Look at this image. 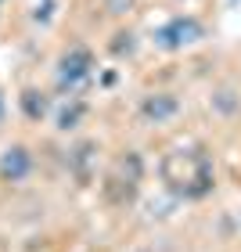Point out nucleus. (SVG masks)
I'll use <instances>...</instances> for the list:
<instances>
[{
  "label": "nucleus",
  "mask_w": 241,
  "mask_h": 252,
  "mask_svg": "<svg viewBox=\"0 0 241 252\" xmlns=\"http://www.w3.org/2000/svg\"><path fill=\"white\" fill-rule=\"evenodd\" d=\"M162 184L180 202H198L216 188V166L202 148H173L162 155Z\"/></svg>",
  "instance_id": "1"
},
{
  "label": "nucleus",
  "mask_w": 241,
  "mask_h": 252,
  "mask_svg": "<svg viewBox=\"0 0 241 252\" xmlns=\"http://www.w3.org/2000/svg\"><path fill=\"white\" fill-rule=\"evenodd\" d=\"M151 40H155L158 51L177 54V51H187L194 43H202L205 26H202V18H194V15H173L169 22H162V26L151 32Z\"/></svg>",
  "instance_id": "2"
},
{
  "label": "nucleus",
  "mask_w": 241,
  "mask_h": 252,
  "mask_svg": "<svg viewBox=\"0 0 241 252\" xmlns=\"http://www.w3.org/2000/svg\"><path fill=\"white\" fill-rule=\"evenodd\" d=\"M90 76H94V51L83 47V43H72V47H65L61 58H58V68H54V79H58V87L68 90V94H76L79 87L90 83Z\"/></svg>",
  "instance_id": "3"
},
{
  "label": "nucleus",
  "mask_w": 241,
  "mask_h": 252,
  "mask_svg": "<svg viewBox=\"0 0 241 252\" xmlns=\"http://www.w3.org/2000/svg\"><path fill=\"white\" fill-rule=\"evenodd\" d=\"M32 173V152L26 144H7L0 152V180L4 184H22Z\"/></svg>",
  "instance_id": "4"
},
{
  "label": "nucleus",
  "mask_w": 241,
  "mask_h": 252,
  "mask_svg": "<svg viewBox=\"0 0 241 252\" xmlns=\"http://www.w3.org/2000/svg\"><path fill=\"white\" fill-rule=\"evenodd\" d=\"M180 97L177 94H166V90H155V94H144L141 97V119L162 126V123H173L180 116Z\"/></svg>",
  "instance_id": "5"
},
{
  "label": "nucleus",
  "mask_w": 241,
  "mask_h": 252,
  "mask_svg": "<svg viewBox=\"0 0 241 252\" xmlns=\"http://www.w3.org/2000/svg\"><path fill=\"white\" fill-rule=\"evenodd\" d=\"M18 108H22V116H26L29 123H43L51 116V97L43 94L40 87H26L18 94Z\"/></svg>",
  "instance_id": "6"
},
{
  "label": "nucleus",
  "mask_w": 241,
  "mask_h": 252,
  "mask_svg": "<svg viewBox=\"0 0 241 252\" xmlns=\"http://www.w3.org/2000/svg\"><path fill=\"white\" fill-rule=\"evenodd\" d=\"M83 116H87V105L72 94V97H68L65 105L58 108V116H54V126H58L61 133H68V130H76V126L83 123Z\"/></svg>",
  "instance_id": "7"
},
{
  "label": "nucleus",
  "mask_w": 241,
  "mask_h": 252,
  "mask_svg": "<svg viewBox=\"0 0 241 252\" xmlns=\"http://www.w3.org/2000/svg\"><path fill=\"white\" fill-rule=\"evenodd\" d=\"M209 105H212V112H220V116H234V112L241 108V97L234 94L231 87H220V90H212Z\"/></svg>",
  "instance_id": "8"
},
{
  "label": "nucleus",
  "mask_w": 241,
  "mask_h": 252,
  "mask_svg": "<svg viewBox=\"0 0 241 252\" xmlns=\"http://www.w3.org/2000/svg\"><path fill=\"white\" fill-rule=\"evenodd\" d=\"M133 51H137V36H133L130 29L112 32V43H108V54H112V58H133Z\"/></svg>",
  "instance_id": "9"
},
{
  "label": "nucleus",
  "mask_w": 241,
  "mask_h": 252,
  "mask_svg": "<svg viewBox=\"0 0 241 252\" xmlns=\"http://www.w3.org/2000/svg\"><path fill=\"white\" fill-rule=\"evenodd\" d=\"M94 155H97V144H94V141H83V144L72 152V158H68V162H72V169H76L83 180L90 177V162H94Z\"/></svg>",
  "instance_id": "10"
},
{
  "label": "nucleus",
  "mask_w": 241,
  "mask_h": 252,
  "mask_svg": "<svg viewBox=\"0 0 241 252\" xmlns=\"http://www.w3.org/2000/svg\"><path fill=\"white\" fill-rule=\"evenodd\" d=\"M119 173L130 180V184H137V180H141V173H144V166H141V155L137 152H126V158L119 162Z\"/></svg>",
  "instance_id": "11"
},
{
  "label": "nucleus",
  "mask_w": 241,
  "mask_h": 252,
  "mask_svg": "<svg viewBox=\"0 0 241 252\" xmlns=\"http://www.w3.org/2000/svg\"><path fill=\"white\" fill-rule=\"evenodd\" d=\"M137 7V0H105V11L112 18H122V15H130V11Z\"/></svg>",
  "instance_id": "12"
},
{
  "label": "nucleus",
  "mask_w": 241,
  "mask_h": 252,
  "mask_svg": "<svg viewBox=\"0 0 241 252\" xmlns=\"http://www.w3.org/2000/svg\"><path fill=\"white\" fill-rule=\"evenodd\" d=\"M0 119H4V94H0Z\"/></svg>",
  "instance_id": "13"
},
{
  "label": "nucleus",
  "mask_w": 241,
  "mask_h": 252,
  "mask_svg": "<svg viewBox=\"0 0 241 252\" xmlns=\"http://www.w3.org/2000/svg\"><path fill=\"white\" fill-rule=\"evenodd\" d=\"M137 252H151V249H137Z\"/></svg>",
  "instance_id": "14"
},
{
  "label": "nucleus",
  "mask_w": 241,
  "mask_h": 252,
  "mask_svg": "<svg viewBox=\"0 0 241 252\" xmlns=\"http://www.w3.org/2000/svg\"><path fill=\"white\" fill-rule=\"evenodd\" d=\"M231 4H238V0H231Z\"/></svg>",
  "instance_id": "15"
},
{
  "label": "nucleus",
  "mask_w": 241,
  "mask_h": 252,
  "mask_svg": "<svg viewBox=\"0 0 241 252\" xmlns=\"http://www.w3.org/2000/svg\"><path fill=\"white\" fill-rule=\"evenodd\" d=\"M0 4H4V0H0Z\"/></svg>",
  "instance_id": "16"
}]
</instances>
